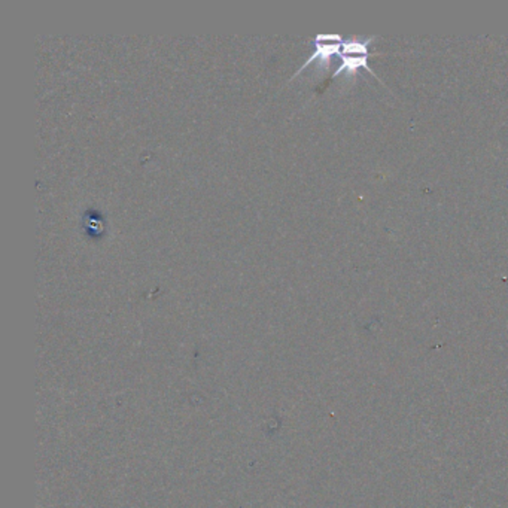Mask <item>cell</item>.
I'll list each match as a JSON object with an SVG mask.
<instances>
[{
  "instance_id": "1",
  "label": "cell",
  "mask_w": 508,
  "mask_h": 508,
  "mask_svg": "<svg viewBox=\"0 0 508 508\" xmlns=\"http://www.w3.org/2000/svg\"><path fill=\"white\" fill-rule=\"evenodd\" d=\"M376 39L377 36H372L367 37V39H349V41H344L342 51H340L342 65L334 72L333 78L344 74V72H347L349 75H356L360 69H365L373 76H376L379 79V76L372 71V67L368 66V46Z\"/></svg>"
},
{
  "instance_id": "2",
  "label": "cell",
  "mask_w": 508,
  "mask_h": 508,
  "mask_svg": "<svg viewBox=\"0 0 508 508\" xmlns=\"http://www.w3.org/2000/svg\"><path fill=\"white\" fill-rule=\"evenodd\" d=\"M344 42V37L340 35H318L314 37V55H310L309 60L300 67V71L295 75L300 74L304 67L309 66L310 63L316 62V60L318 62H328L333 55H340Z\"/></svg>"
}]
</instances>
